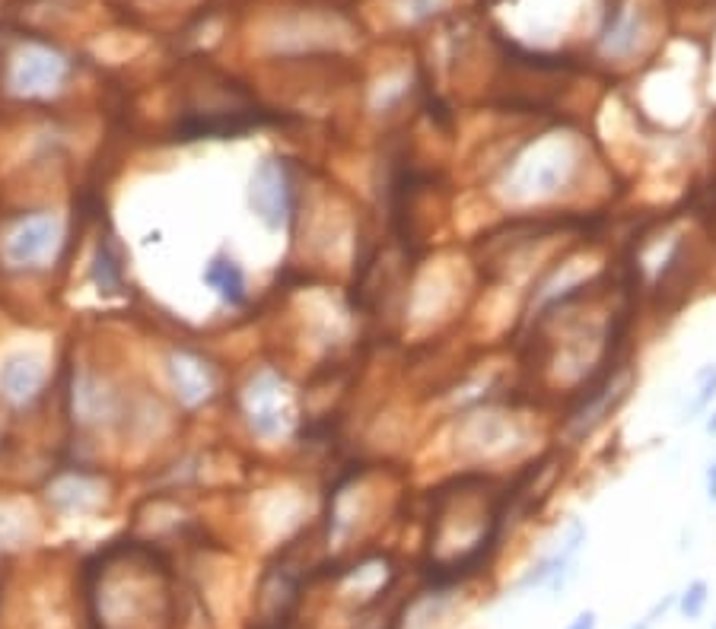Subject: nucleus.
<instances>
[{"instance_id": "obj_17", "label": "nucleus", "mask_w": 716, "mask_h": 629, "mask_svg": "<svg viewBox=\"0 0 716 629\" xmlns=\"http://www.w3.org/2000/svg\"><path fill=\"white\" fill-rule=\"evenodd\" d=\"M707 433H713V435H716V414L710 416V423H707Z\"/></svg>"}, {"instance_id": "obj_12", "label": "nucleus", "mask_w": 716, "mask_h": 629, "mask_svg": "<svg viewBox=\"0 0 716 629\" xmlns=\"http://www.w3.org/2000/svg\"><path fill=\"white\" fill-rule=\"evenodd\" d=\"M713 397H716V366H707L697 372V395L684 407V420H694L697 414H703Z\"/></svg>"}, {"instance_id": "obj_9", "label": "nucleus", "mask_w": 716, "mask_h": 629, "mask_svg": "<svg viewBox=\"0 0 716 629\" xmlns=\"http://www.w3.org/2000/svg\"><path fill=\"white\" fill-rule=\"evenodd\" d=\"M115 407H118L115 395H112L99 378H93V375H80V378L74 382V416L80 423L96 426V423L108 420V416L115 414Z\"/></svg>"}, {"instance_id": "obj_14", "label": "nucleus", "mask_w": 716, "mask_h": 629, "mask_svg": "<svg viewBox=\"0 0 716 629\" xmlns=\"http://www.w3.org/2000/svg\"><path fill=\"white\" fill-rule=\"evenodd\" d=\"M703 607H707V582H691L688 588L682 591V597H678V610H682L688 620H697V616L703 614Z\"/></svg>"}, {"instance_id": "obj_16", "label": "nucleus", "mask_w": 716, "mask_h": 629, "mask_svg": "<svg viewBox=\"0 0 716 629\" xmlns=\"http://www.w3.org/2000/svg\"><path fill=\"white\" fill-rule=\"evenodd\" d=\"M707 493H710V499H716V464H710V470H707Z\"/></svg>"}, {"instance_id": "obj_13", "label": "nucleus", "mask_w": 716, "mask_h": 629, "mask_svg": "<svg viewBox=\"0 0 716 629\" xmlns=\"http://www.w3.org/2000/svg\"><path fill=\"white\" fill-rule=\"evenodd\" d=\"M93 493H96L93 483L80 480V477H68V480H61L58 487L51 489V499L58 502V499H64V496H68L70 502L64 506V509H74V506H83L87 499H93Z\"/></svg>"}, {"instance_id": "obj_5", "label": "nucleus", "mask_w": 716, "mask_h": 629, "mask_svg": "<svg viewBox=\"0 0 716 629\" xmlns=\"http://www.w3.org/2000/svg\"><path fill=\"white\" fill-rule=\"evenodd\" d=\"M586 543V528H583L580 522L570 524L567 537H564V543L555 550L551 556H545V560L538 562V566H532V572H526V579L519 582V588H535V585H551V588H561L564 579L570 576V566H574L576 553H580V547Z\"/></svg>"}, {"instance_id": "obj_1", "label": "nucleus", "mask_w": 716, "mask_h": 629, "mask_svg": "<svg viewBox=\"0 0 716 629\" xmlns=\"http://www.w3.org/2000/svg\"><path fill=\"white\" fill-rule=\"evenodd\" d=\"M574 153L564 141H541L526 147L507 169V191L516 197H545L574 172Z\"/></svg>"}, {"instance_id": "obj_7", "label": "nucleus", "mask_w": 716, "mask_h": 629, "mask_svg": "<svg viewBox=\"0 0 716 629\" xmlns=\"http://www.w3.org/2000/svg\"><path fill=\"white\" fill-rule=\"evenodd\" d=\"M45 385V366L35 356H14L0 369V391L14 404H26Z\"/></svg>"}, {"instance_id": "obj_2", "label": "nucleus", "mask_w": 716, "mask_h": 629, "mask_svg": "<svg viewBox=\"0 0 716 629\" xmlns=\"http://www.w3.org/2000/svg\"><path fill=\"white\" fill-rule=\"evenodd\" d=\"M245 416H249V426L262 439H278L290 429L293 423V407L290 395H287V385L280 382L278 372H258L255 378L245 388Z\"/></svg>"}, {"instance_id": "obj_4", "label": "nucleus", "mask_w": 716, "mask_h": 629, "mask_svg": "<svg viewBox=\"0 0 716 629\" xmlns=\"http://www.w3.org/2000/svg\"><path fill=\"white\" fill-rule=\"evenodd\" d=\"M61 242V220L51 214L29 216L10 232L4 255L14 268H39L41 261L54 255V248Z\"/></svg>"}, {"instance_id": "obj_18", "label": "nucleus", "mask_w": 716, "mask_h": 629, "mask_svg": "<svg viewBox=\"0 0 716 629\" xmlns=\"http://www.w3.org/2000/svg\"><path fill=\"white\" fill-rule=\"evenodd\" d=\"M649 623H653V620H643V623H637V626H630V629H649Z\"/></svg>"}, {"instance_id": "obj_10", "label": "nucleus", "mask_w": 716, "mask_h": 629, "mask_svg": "<svg viewBox=\"0 0 716 629\" xmlns=\"http://www.w3.org/2000/svg\"><path fill=\"white\" fill-rule=\"evenodd\" d=\"M61 77H64L61 58H54V54H48V51H32L16 64L14 87L20 89V93H39V89L61 83Z\"/></svg>"}, {"instance_id": "obj_6", "label": "nucleus", "mask_w": 716, "mask_h": 629, "mask_svg": "<svg viewBox=\"0 0 716 629\" xmlns=\"http://www.w3.org/2000/svg\"><path fill=\"white\" fill-rule=\"evenodd\" d=\"M170 378L176 388L179 401L197 407L214 395V372L204 360L195 353H172L170 356Z\"/></svg>"}, {"instance_id": "obj_3", "label": "nucleus", "mask_w": 716, "mask_h": 629, "mask_svg": "<svg viewBox=\"0 0 716 629\" xmlns=\"http://www.w3.org/2000/svg\"><path fill=\"white\" fill-rule=\"evenodd\" d=\"M249 204L255 210V216L268 229L287 226L293 214V187L290 175H287L284 162L278 160H262L258 169L252 172L249 185Z\"/></svg>"}, {"instance_id": "obj_15", "label": "nucleus", "mask_w": 716, "mask_h": 629, "mask_svg": "<svg viewBox=\"0 0 716 629\" xmlns=\"http://www.w3.org/2000/svg\"><path fill=\"white\" fill-rule=\"evenodd\" d=\"M567 629H595V614H592V610H583L580 616H574V620H570Z\"/></svg>"}, {"instance_id": "obj_8", "label": "nucleus", "mask_w": 716, "mask_h": 629, "mask_svg": "<svg viewBox=\"0 0 716 629\" xmlns=\"http://www.w3.org/2000/svg\"><path fill=\"white\" fill-rule=\"evenodd\" d=\"M204 283H207V287L233 308L245 305V299H249L243 268H239L226 251H216V255L207 261V268H204Z\"/></svg>"}, {"instance_id": "obj_11", "label": "nucleus", "mask_w": 716, "mask_h": 629, "mask_svg": "<svg viewBox=\"0 0 716 629\" xmlns=\"http://www.w3.org/2000/svg\"><path fill=\"white\" fill-rule=\"evenodd\" d=\"M93 280L96 287H99V293H118L122 289V261H118V255L112 251V245H106L102 242L99 251H96V264H93Z\"/></svg>"}]
</instances>
